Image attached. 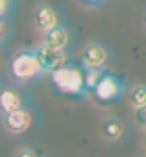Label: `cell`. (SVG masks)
<instances>
[{
  "label": "cell",
  "mask_w": 146,
  "mask_h": 157,
  "mask_svg": "<svg viewBox=\"0 0 146 157\" xmlns=\"http://www.w3.org/2000/svg\"><path fill=\"white\" fill-rule=\"evenodd\" d=\"M127 97V103L132 109H138V107H144L146 105V84H134L127 88L125 92Z\"/></svg>",
  "instance_id": "8fae6325"
},
{
  "label": "cell",
  "mask_w": 146,
  "mask_h": 157,
  "mask_svg": "<svg viewBox=\"0 0 146 157\" xmlns=\"http://www.w3.org/2000/svg\"><path fill=\"white\" fill-rule=\"evenodd\" d=\"M9 36H11V25H9L6 19H2V17H0V46H4V44H6Z\"/></svg>",
  "instance_id": "4fadbf2b"
},
{
  "label": "cell",
  "mask_w": 146,
  "mask_h": 157,
  "mask_svg": "<svg viewBox=\"0 0 146 157\" xmlns=\"http://www.w3.org/2000/svg\"><path fill=\"white\" fill-rule=\"evenodd\" d=\"M6 75L13 84H29V82H36L42 75H46L40 61L36 57V50L34 48H19L11 52L9 63H6Z\"/></svg>",
  "instance_id": "6da1fadb"
},
{
  "label": "cell",
  "mask_w": 146,
  "mask_h": 157,
  "mask_svg": "<svg viewBox=\"0 0 146 157\" xmlns=\"http://www.w3.org/2000/svg\"><path fill=\"white\" fill-rule=\"evenodd\" d=\"M144 23H146V13H144Z\"/></svg>",
  "instance_id": "d6986e66"
},
{
  "label": "cell",
  "mask_w": 146,
  "mask_h": 157,
  "mask_svg": "<svg viewBox=\"0 0 146 157\" xmlns=\"http://www.w3.org/2000/svg\"><path fill=\"white\" fill-rule=\"evenodd\" d=\"M13 157H42L38 153L36 149H29V147H23V149H19V151H15V155Z\"/></svg>",
  "instance_id": "2e32d148"
},
{
  "label": "cell",
  "mask_w": 146,
  "mask_h": 157,
  "mask_svg": "<svg viewBox=\"0 0 146 157\" xmlns=\"http://www.w3.org/2000/svg\"><path fill=\"white\" fill-rule=\"evenodd\" d=\"M29 105V97L23 94L19 88L15 86H4L0 88V115L4 113H11L15 109H21Z\"/></svg>",
  "instance_id": "ba28073f"
},
{
  "label": "cell",
  "mask_w": 146,
  "mask_h": 157,
  "mask_svg": "<svg viewBox=\"0 0 146 157\" xmlns=\"http://www.w3.org/2000/svg\"><path fill=\"white\" fill-rule=\"evenodd\" d=\"M102 73H104L102 67H84V84H86V90L88 92H92L96 88V84L100 82V78H102Z\"/></svg>",
  "instance_id": "7c38bea8"
},
{
  "label": "cell",
  "mask_w": 146,
  "mask_h": 157,
  "mask_svg": "<svg viewBox=\"0 0 146 157\" xmlns=\"http://www.w3.org/2000/svg\"><path fill=\"white\" fill-rule=\"evenodd\" d=\"M134 121L140 126V128H144V130H146V105H144V107L134 109Z\"/></svg>",
  "instance_id": "9a60e30c"
},
{
  "label": "cell",
  "mask_w": 146,
  "mask_h": 157,
  "mask_svg": "<svg viewBox=\"0 0 146 157\" xmlns=\"http://www.w3.org/2000/svg\"><path fill=\"white\" fill-rule=\"evenodd\" d=\"M125 92H127V88L123 84L121 78H117L115 73H102V78H100V82L96 84V88L92 90V94L96 97L98 103H117V101H121L125 97Z\"/></svg>",
  "instance_id": "3957f363"
},
{
  "label": "cell",
  "mask_w": 146,
  "mask_h": 157,
  "mask_svg": "<svg viewBox=\"0 0 146 157\" xmlns=\"http://www.w3.org/2000/svg\"><path fill=\"white\" fill-rule=\"evenodd\" d=\"M100 136L107 143H119L125 136V124L121 117L117 115H107L104 120L100 121Z\"/></svg>",
  "instance_id": "30bf717a"
},
{
  "label": "cell",
  "mask_w": 146,
  "mask_h": 157,
  "mask_svg": "<svg viewBox=\"0 0 146 157\" xmlns=\"http://www.w3.org/2000/svg\"><path fill=\"white\" fill-rule=\"evenodd\" d=\"M34 50H36V57L40 61L44 73H52L54 69H59V67L67 65L71 61L69 59V50H57L46 46V44H38V46H34Z\"/></svg>",
  "instance_id": "52a82bcc"
},
{
  "label": "cell",
  "mask_w": 146,
  "mask_h": 157,
  "mask_svg": "<svg viewBox=\"0 0 146 157\" xmlns=\"http://www.w3.org/2000/svg\"><path fill=\"white\" fill-rule=\"evenodd\" d=\"M79 2H84L88 6H98V4H104L107 0H79Z\"/></svg>",
  "instance_id": "e0dca14e"
},
{
  "label": "cell",
  "mask_w": 146,
  "mask_h": 157,
  "mask_svg": "<svg viewBox=\"0 0 146 157\" xmlns=\"http://www.w3.org/2000/svg\"><path fill=\"white\" fill-rule=\"evenodd\" d=\"M111 61V52L100 42H86L79 50V65L82 67H107Z\"/></svg>",
  "instance_id": "8992f818"
},
{
  "label": "cell",
  "mask_w": 146,
  "mask_h": 157,
  "mask_svg": "<svg viewBox=\"0 0 146 157\" xmlns=\"http://www.w3.org/2000/svg\"><path fill=\"white\" fill-rule=\"evenodd\" d=\"M54 88L65 94V97H73V98H86L88 90L84 84V67L82 65H73L67 63L59 69H54L52 73H48Z\"/></svg>",
  "instance_id": "7a4b0ae2"
},
{
  "label": "cell",
  "mask_w": 146,
  "mask_h": 157,
  "mask_svg": "<svg viewBox=\"0 0 146 157\" xmlns=\"http://www.w3.org/2000/svg\"><path fill=\"white\" fill-rule=\"evenodd\" d=\"M144 145H146V130H144Z\"/></svg>",
  "instance_id": "ac0fdd59"
},
{
  "label": "cell",
  "mask_w": 146,
  "mask_h": 157,
  "mask_svg": "<svg viewBox=\"0 0 146 157\" xmlns=\"http://www.w3.org/2000/svg\"><path fill=\"white\" fill-rule=\"evenodd\" d=\"M0 121H2V130H4V132L13 134V136H19V134H25L31 128V124H34V113H31V109L27 105V107L15 109L11 113L0 115Z\"/></svg>",
  "instance_id": "277c9868"
},
{
  "label": "cell",
  "mask_w": 146,
  "mask_h": 157,
  "mask_svg": "<svg viewBox=\"0 0 146 157\" xmlns=\"http://www.w3.org/2000/svg\"><path fill=\"white\" fill-rule=\"evenodd\" d=\"M15 11V0H0V17L6 19Z\"/></svg>",
  "instance_id": "5bb4252c"
},
{
  "label": "cell",
  "mask_w": 146,
  "mask_h": 157,
  "mask_svg": "<svg viewBox=\"0 0 146 157\" xmlns=\"http://www.w3.org/2000/svg\"><path fill=\"white\" fill-rule=\"evenodd\" d=\"M31 23H34V27H36L38 32L46 34L48 29H52V27L63 23V17L52 4L38 2L36 6H34V11H31Z\"/></svg>",
  "instance_id": "5b68a950"
},
{
  "label": "cell",
  "mask_w": 146,
  "mask_h": 157,
  "mask_svg": "<svg viewBox=\"0 0 146 157\" xmlns=\"http://www.w3.org/2000/svg\"><path fill=\"white\" fill-rule=\"evenodd\" d=\"M71 42H73L71 29L63 23L52 27V29H48L44 34V40H42V44H46L50 48H57V50H69L71 48Z\"/></svg>",
  "instance_id": "9c48e42d"
}]
</instances>
